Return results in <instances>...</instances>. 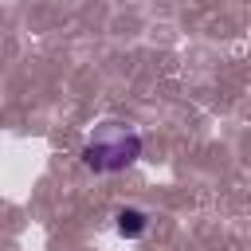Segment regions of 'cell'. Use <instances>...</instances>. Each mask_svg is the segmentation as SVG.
Returning <instances> with one entry per match:
<instances>
[{
	"instance_id": "cell-1",
	"label": "cell",
	"mask_w": 251,
	"mask_h": 251,
	"mask_svg": "<svg viewBox=\"0 0 251 251\" xmlns=\"http://www.w3.org/2000/svg\"><path fill=\"white\" fill-rule=\"evenodd\" d=\"M141 157V133L126 122H98L82 145V165L94 173H118Z\"/></svg>"
},
{
	"instance_id": "cell-2",
	"label": "cell",
	"mask_w": 251,
	"mask_h": 251,
	"mask_svg": "<svg viewBox=\"0 0 251 251\" xmlns=\"http://www.w3.org/2000/svg\"><path fill=\"white\" fill-rule=\"evenodd\" d=\"M145 227H149V220H145L141 208H126V212H118V231H122V235L133 239V235H141Z\"/></svg>"
}]
</instances>
